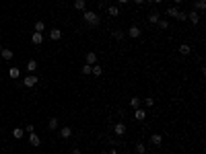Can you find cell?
<instances>
[{
    "mask_svg": "<svg viewBox=\"0 0 206 154\" xmlns=\"http://www.w3.org/2000/svg\"><path fill=\"white\" fill-rule=\"evenodd\" d=\"M23 136H25V129H23V127H14L13 129V138L14 140H21Z\"/></svg>",
    "mask_w": 206,
    "mask_h": 154,
    "instance_id": "16",
    "label": "cell"
},
{
    "mask_svg": "<svg viewBox=\"0 0 206 154\" xmlns=\"http://www.w3.org/2000/svg\"><path fill=\"white\" fill-rule=\"evenodd\" d=\"M151 144H155V146H161V144H163V136H161V134H153V136H151Z\"/></svg>",
    "mask_w": 206,
    "mask_h": 154,
    "instance_id": "13",
    "label": "cell"
},
{
    "mask_svg": "<svg viewBox=\"0 0 206 154\" xmlns=\"http://www.w3.org/2000/svg\"><path fill=\"white\" fill-rule=\"evenodd\" d=\"M0 56H2L4 60H13V52H10V49H4V47H2V52H0Z\"/></svg>",
    "mask_w": 206,
    "mask_h": 154,
    "instance_id": "26",
    "label": "cell"
},
{
    "mask_svg": "<svg viewBox=\"0 0 206 154\" xmlns=\"http://www.w3.org/2000/svg\"><path fill=\"white\" fill-rule=\"evenodd\" d=\"M91 74H93V76H101V74H103V68L99 66V64H93V66H91Z\"/></svg>",
    "mask_w": 206,
    "mask_h": 154,
    "instance_id": "18",
    "label": "cell"
},
{
    "mask_svg": "<svg viewBox=\"0 0 206 154\" xmlns=\"http://www.w3.org/2000/svg\"><path fill=\"white\" fill-rule=\"evenodd\" d=\"M29 144H31V146H35V148H37V146H39V144H41L39 136L35 134V132H33V134H29Z\"/></svg>",
    "mask_w": 206,
    "mask_h": 154,
    "instance_id": "12",
    "label": "cell"
},
{
    "mask_svg": "<svg viewBox=\"0 0 206 154\" xmlns=\"http://www.w3.org/2000/svg\"><path fill=\"white\" fill-rule=\"evenodd\" d=\"M130 107L132 109H138V107H140V97H132V99H130Z\"/></svg>",
    "mask_w": 206,
    "mask_h": 154,
    "instance_id": "25",
    "label": "cell"
},
{
    "mask_svg": "<svg viewBox=\"0 0 206 154\" xmlns=\"http://www.w3.org/2000/svg\"><path fill=\"white\" fill-rule=\"evenodd\" d=\"M72 136V127H60V138L62 140H68Z\"/></svg>",
    "mask_w": 206,
    "mask_h": 154,
    "instance_id": "9",
    "label": "cell"
},
{
    "mask_svg": "<svg viewBox=\"0 0 206 154\" xmlns=\"http://www.w3.org/2000/svg\"><path fill=\"white\" fill-rule=\"evenodd\" d=\"M8 76H10V78H19V76H21V70H19V68H10V70H8Z\"/></svg>",
    "mask_w": 206,
    "mask_h": 154,
    "instance_id": "23",
    "label": "cell"
},
{
    "mask_svg": "<svg viewBox=\"0 0 206 154\" xmlns=\"http://www.w3.org/2000/svg\"><path fill=\"white\" fill-rule=\"evenodd\" d=\"M60 127V121H58V117H52V119L48 121V129L50 132H54V129H58Z\"/></svg>",
    "mask_w": 206,
    "mask_h": 154,
    "instance_id": "11",
    "label": "cell"
},
{
    "mask_svg": "<svg viewBox=\"0 0 206 154\" xmlns=\"http://www.w3.org/2000/svg\"><path fill=\"white\" fill-rule=\"evenodd\" d=\"M0 52H2V43H0Z\"/></svg>",
    "mask_w": 206,
    "mask_h": 154,
    "instance_id": "39",
    "label": "cell"
},
{
    "mask_svg": "<svg viewBox=\"0 0 206 154\" xmlns=\"http://www.w3.org/2000/svg\"><path fill=\"white\" fill-rule=\"evenodd\" d=\"M159 19H161V13H159V10H151V13H149V23L157 25V23H159Z\"/></svg>",
    "mask_w": 206,
    "mask_h": 154,
    "instance_id": "6",
    "label": "cell"
},
{
    "mask_svg": "<svg viewBox=\"0 0 206 154\" xmlns=\"http://www.w3.org/2000/svg\"><path fill=\"white\" fill-rule=\"evenodd\" d=\"M31 41H33L35 45H41V43H43V37H41V33H33L31 35Z\"/></svg>",
    "mask_w": 206,
    "mask_h": 154,
    "instance_id": "21",
    "label": "cell"
},
{
    "mask_svg": "<svg viewBox=\"0 0 206 154\" xmlns=\"http://www.w3.org/2000/svg\"><path fill=\"white\" fill-rule=\"evenodd\" d=\"M153 2H155V4H163V0H153Z\"/></svg>",
    "mask_w": 206,
    "mask_h": 154,
    "instance_id": "36",
    "label": "cell"
},
{
    "mask_svg": "<svg viewBox=\"0 0 206 154\" xmlns=\"http://www.w3.org/2000/svg\"><path fill=\"white\" fill-rule=\"evenodd\" d=\"M134 119H136V121H144V119H146V111L140 109V107L134 109Z\"/></svg>",
    "mask_w": 206,
    "mask_h": 154,
    "instance_id": "7",
    "label": "cell"
},
{
    "mask_svg": "<svg viewBox=\"0 0 206 154\" xmlns=\"http://www.w3.org/2000/svg\"><path fill=\"white\" fill-rule=\"evenodd\" d=\"M188 21H190V23H194V25H198V21H200V13L192 10V13L188 14Z\"/></svg>",
    "mask_w": 206,
    "mask_h": 154,
    "instance_id": "14",
    "label": "cell"
},
{
    "mask_svg": "<svg viewBox=\"0 0 206 154\" xmlns=\"http://www.w3.org/2000/svg\"><path fill=\"white\" fill-rule=\"evenodd\" d=\"M194 6H196L198 13H204V10H206V0H196V4H194Z\"/></svg>",
    "mask_w": 206,
    "mask_h": 154,
    "instance_id": "19",
    "label": "cell"
},
{
    "mask_svg": "<svg viewBox=\"0 0 206 154\" xmlns=\"http://www.w3.org/2000/svg\"><path fill=\"white\" fill-rule=\"evenodd\" d=\"M165 13H167V17H171V19H177V21H185V19H188V14L181 13L177 6H169L167 10H165Z\"/></svg>",
    "mask_w": 206,
    "mask_h": 154,
    "instance_id": "2",
    "label": "cell"
},
{
    "mask_svg": "<svg viewBox=\"0 0 206 154\" xmlns=\"http://www.w3.org/2000/svg\"><path fill=\"white\" fill-rule=\"evenodd\" d=\"M157 25H159V29H169V21L167 19H159Z\"/></svg>",
    "mask_w": 206,
    "mask_h": 154,
    "instance_id": "28",
    "label": "cell"
},
{
    "mask_svg": "<svg viewBox=\"0 0 206 154\" xmlns=\"http://www.w3.org/2000/svg\"><path fill=\"white\" fill-rule=\"evenodd\" d=\"M146 152V146H144L142 142H140V144H136V154H144Z\"/></svg>",
    "mask_w": 206,
    "mask_h": 154,
    "instance_id": "29",
    "label": "cell"
},
{
    "mask_svg": "<svg viewBox=\"0 0 206 154\" xmlns=\"http://www.w3.org/2000/svg\"><path fill=\"white\" fill-rule=\"evenodd\" d=\"M179 54L181 56H190L192 54V47L188 45V43H181V45H179Z\"/></svg>",
    "mask_w": 206,
    "mask_h": 154,
    "instance_id": "15",
    "label": "cell"
},
{
    "mask_svg": "<svg viewBox=\"0 0 206 154\" xmlns=\"http://www.w3.org/2000/svg\"><path fill=\"white\" fill-rule=\"evenodd\" d=\"M50 39L52 41L62 39V29H52V31H50Z\"/></svg>",
    "mask_w": 206,
    "mask_h": 154,
    "instance_id": "10",
    "label": "cell"
},
{
    "mask_svg": "<svg viewBox=\"0 0 206 154\" xmlns=\"http://www.w3.org/2000/svg\"><path fill=\"white\" fill-rule=\"evenodd\" d=\"M117 2H120V4H128V0H117Z\"/></svg>",
    "mask_w": 206,
    "mask_h": 154,
    "instance_id": "37",
    "label": "cell"
},
{
    "mask_svg": "<svg viewBox=\"0 0 206 154\" xmlns=\"http://www.w3.org/2000/svg\"><path fill=\"white\" fill-rule=\"evenodd\" d=\"M126 35L132 37V39H138V37H140V27H138V25H132V27L126 31Z\"/></svg>",
    "mask_w": 206,
    "mask_h": 154,
    "instance_id": "4",
    "label": "cell"
},
{
    "mask_svg": "<svg viewBox=\"0 0 206 154\" xmlns=\"http://www.w3.org/2000/svg\"><path fill=\"white\" fill-rule=\"evenodd\" d=\"M70 154H81V150H78V148H74V150H72Z\"/></svg>",
    "mask_w": 206,
    "mask_h": 154,
    "instance_id": "35",
    "label": "cell"
},
{
    "mask_svg": "<svg viewBox=\"0 0 206 154\" xmlns=\"http://www.w3.org/2000/svg\"><path fill=\"white\" fill-rule=\"evenodd\" d=\"M113 132H116V136H124L126 134V123H124V121H117L116 125H113Z\"/></svg>",
    "mask_w": 206,
    "mask_h": 154,
    "instance_id": "5",
    "label": "cell"
},
{
    "mask_svg": "<svg viewBox=\"0 0 206 154\" xmlns=\"http://www.w3.org/2000/svg\"><path fill=\"white\" fill-rule=\"evenodd\" d=\"M35 70H37V62H35V60H29V62H27V72L33 74Z\"/></svg>",
    "mask_w": 206,
    "mask_h": 154,
    "instance_id": "22",
    "label": "cell"
},
{
    "mask_svg": "<svg viewBox=\"0 0 206 154\" xmlns=\"http://www.w3.org/2000/svg\"><path fill=\"white\" fill-rule=\"evenodd\" d=\"M33 29H35V33H43V31H46V23H43V21H37Z\"/></svg>",
    "mask_w": 206,
    "mask_h": 154,
    "instance_id": "20",
    "label": "cell"
},
{
    "mask_svg": "<svg viewBox=\"0 0 206 154\" xmlns=\"http://www.w3.org/2000/svg\"><path fill=\"white\" fill-rule=\"evenodd\" d=\"M144 105H146V107H153V105H155V99H153V97H146V99H144Z\"/></svg>",
    "mask_w": 206,
    "mask_h": 154,
    "instance_id": "30",
    "label": "cell"
},
{
    "mask_svg": "<svg viewBox=\"0 0 206 154\" xmlns=\"http://www.w3.org/2000/svg\"><path fill=\"white\" fill-rule=\"evenodd\" d=\"M134 2H136L138 6H142V4H144V0H134Z\"/></svg>",
    "mask_w": 206,
    "mask_h": 154,
    "instance_id": "34",
    "label": "cell"
},
{
    "mask_svg": "<svg viewBox=\"0 0 206 154\" xmlns=\"http://www.w3.org/2000/svg\"><path fill=\"white\" fill-rule=\"evenodd\" d=\"M85 62H87L89 66H93V64H97V54H95V52H89V54L85 56Z\"/></svg>",
    "mask_w": 206,
    "mask_h": 154,
    "instance_id": "8",
    "label": "cell"
},
{
    "mask_svg": "<svg viewBox=\"0 0 206 154\" xmlns=\"http://www.w3.org/2000/svg\"><path fill=\"white\" fill-rule=\"evenodd\" d=\"M107 14H109V17H120V8L117 6H109L107 8Z\"/></svg>",
    "mask_w": 206,
    "mask_h": 154,
    "instance_id": "27",
    "label": "cell"
},
{
    "mask_svg": "<svg viewBox=\"0 0 206 154\" xmlns=\"http://www.w3.org/2000/svg\"><path fill=\"white\" fill-rule=\"evenodd\" d=\"M74 8L76 10H87V0H74Z\"/></svg>",
    "mask_w": 206,
    "mask_h": 154,
    "instance_id": "17",
    "label": "cell"
},
{
    "mask_svg": "<svg viewBox=\"0 0 206 154\" xmlns=\"http://www.w3.org/2000/svg\"><path fill=\"white\" fill-rule=\"evenodd\" d=\"M179 2H181V0H173V4H179Z\"/></svg>",
    "mask_w": 206,
    "mask_h": 154,
    "instance_id": "38",
    "label": "cell"
},
{
    "mask_svg": "<svg viewBox=\"0 0 206 154\" xmlns=\"http://www.w3.org/2000/svg\"><path fill=\"white\" fill-rule=\"evenodd\" d=\"M82 74H85V76H89V74H91V66H89V64H85V66H82Z\"/></svg>",
    "mask_w": 206,
    "mask_h": 154,
    "instance_id": "31",
    "label": "cell"
},
{
    "mask_svg": "<svg viewBox=\"0 0 206 154\" xmlns=\"http://www.w3.org/2000/svg\"><path fill=\"white\" fill-rule=\"evenodd\" d=\"M37 80H39V78H37L35 74H27V76L23 78V84H25L27 88H31V87H35V84H37Z\"/></svg>",
    "mask_w": 206,
    "mask_h": 154,
    "instance_id": "3",
    "label": "cell"
},
{
    "mask_svg": "<svg viewBox=\"0 0 206 154\" xmlns=\"http://www.w3.org/2000/svg\"><path fill=\"white\" fill-rule=\"evenodd\" d=\"M82 19H85V23L91 25V27H97V25H99V14H97L95 10H82Z\"/></svg>",
    "mask_w": 206,
    "mask_h": 154,
    "instance_id": "1",
    "label": "cell"
},
{
    "mask_svg": "<svg viewBox=\"0 0 206 154\" xmlns=\"http://www.w3.org/2000/svg\"><path fill=\"white\" fill-rule=\"evenodd\" d=\"M111 35H113V39L120 41V39H124V37H126V31H120V29H116V31H113Z\"/></svg>",
    "mask_w": 206,
    "mask_h": 154,
    "instance_id": "24",
    "label": "cell"
},
{
    "mask_svg": "<svg viewBox=\"0 0 206 154\" xmlns=\"http://www.w3.org/2000/svg\"><path fill=\"white\" fill-rule=\"evenodd\" d=\"M101 154H107V152H101Z\"/></svg>",
    "mask_w": 206,
    "mask_h": 154,
    "instance_id": "40",
    "label": "cell"
},
{
    "mask_svg": "<svg viewBox=\"0 0 206 154\" xmlns=\"http://www.w3.org/2000/svg\"><path fill=\"white\" fill-rule=\"evenodd\" d=\"M33 129H35V125H31V123L25 127V132H27V134H33Z\"/></svg>",
    "mask_w": 206,
    "mask_h": 154,
    "instance_id": "32",
    "label": "cell"
},
{
    "mask_svg": "<svg viewBox=\"0 0 206 154\" xmlns=\"http://www.w3.org/2000/svg\"><path fill=\"white\" fill-rule=\"evenodd\" d=\"M107 154H117V150H116V148H113V146H111V150H109V152H107Z\"/></svg>",
    "mask_w": 206,
    "mask_h": 154,
    "instance_id": "33",
    "label": "cell"
}]
</instances>
